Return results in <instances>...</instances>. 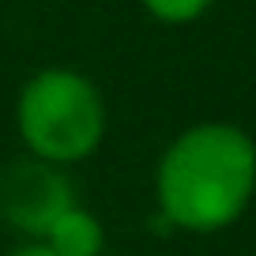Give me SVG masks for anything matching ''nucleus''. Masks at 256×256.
Returning a JSON list of instances; mask_svg holds the SVG:
<instances>
[{"label":"nucleus","mask_w":256,"mask_h":256,"mask_svg":"<svg viewBox=\"0 0 256 256\" xmlns=\"http://www.w3.org/2000/svg\"><path fill=\"white\" fill-rule=\"evenodd\" d=\"M256 140L234 120L177 132L154 162L158 222L181 234H222L252 208Z\"/></svg>","instance_id":"f257e3e1"},{"label":"nucleus","mask_w":256,"mask_h":256,"mask_svg":"<svg viewBox=\"0 0 256 256\" xmlns=\"http://www.w3.org/2000/svg\"><path fill=\"white\" fill-rule=\"evenodd\" d=\"M16 132L26 154L53 166L90 158L106 140V98L80 68L49 64L19 87Z\"/></svg>","instance_id":"f03ea898"},{"label":"nucleus","mask_w":256,"mask_h":256,"mask_svg":"<svg viewBox=\"0 0 256 256\" xmlns=\"http://www.w3.org/2000/svg\"><path fill=\"white\" fill-rule=\"evenodd\" d=\"M76 204L80 196L64 166L23 154L0 170V218L26 241H42L49 226Z\"/></svg>","instance_id":"7ed1b4c3"},{"label":"nucleus","mask_w":256,"mask_h":256,"mask_svg":"<svg viewBox=\"0 0 256 256\" xmlns=\"http://www.w3.org/2000/svg\"><path fill=\"white\" fill-rule=\"evenodd\" d=\"M42 245H49L56 256H102L106 248V226L94 211H87L83 204L68 208L49 234L42 238Z\"/></svg>","instance_id":"20e7f679"},{"label":"nucleus","mask_w":256,"mask_h":256,"mask_svg":"<svg viewBox=\"0 0 256 256\" xmlns=\"http://www.w3.org/2000/svg\"><path fill=\"white\" fill-rule=\"evenodd\" d=\"M140 4L154 23H166V26H188L215 8V0H140Z\"/></svg>","instance_id":"39448f33"},{"label":"nucleus","mask_w":256,"mask_h":256,"mask_svg":"<svg viewBox=\"0 0 256 256\" xmlns=\"http://www.w3.org/2000/svg\"><path fill=\"white\" fill-rule=\"evenodd\" d=\"M8 256H56L49 245H42V241H23L19 248H12Z\"/></svg>","instance_id":"423d86ee"},{"label":"nucleus","mask_w":256,"mask_h":256,"mask_svg":"<svg viewBox=\"0 0 256 256\" xmlns=\"http://www.w3.org/2000/svg\"><path fill=\"white\" fill-rule=\"evenodd\" d=\"M252 204H256V184H252Z\"/></svg>","instance_id":"0eeeda50"}]
</instances>
